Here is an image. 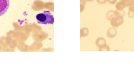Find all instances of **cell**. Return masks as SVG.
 <instances>
[{"instance_id":"cell-1","label":"cell","mask_w":134,"mask_h":72,"mask_svg":"<svg viewBox=\"0 0 134 72\" xmlns=\"http://www.w3.org/2000/svg\"><path fill=\"white\" fill-rule=\"evenodd\" d=\"M36 18L38 23L43 24H53L54 22L53 17L49 11H45L42 13L38 14Z\"/></svg>"},{"instance_id":"cell-2","label":"cell","mask_w":134,"mask_h":72,"mask_svg":"<svg viewBox=\"0 0 134 72\" xmlns=\"http://www.w3.org/2000/svg\"><path fill=\"white\" fill-rule=\"evenodd\" d=\"M10 6V0H0V16L4 15Z\"/></svg>"},{"instance_id":"cell-3","label":"cell","mask_w":134,"mask_h":72,"mask_svg":"<svg viewBox=\"0 0 134 72\" xmlns=\"http://www.w3.org/2000/svg\"><path fill=\"white\" fill-rule=\"evenodd\" d=\"M124 22V17L120 16H115L111 19V24L114 27H118L121 26Z\"/></svg>"},{"instance_id":"cell-4","label":"cell","mask_w":134,"mask_h":72,"mask_svg":"<svg viewBox=\"0 0 134 72\" xmlns=\"http://www.w3.org/2000/svg\"><path fill=\"white\" fill-rule=\"evenodd\" d=\"M125 5L123 3L122 1L120 0V1L118 2L116 4V8L117 10L119 11H122V10H124V9L125 8Z\"/></svg>"},{"instance_id":"cell-5","label":"cell","mask_w":134,"mask_h":72,"mask_svg":"<svg viewBox=\"0 0 134 72\" xmlns=\"http://www.w3.org/2000/svg\"><path fill=\"white\" fill-rule=\"evenodd\" d=\"M128 16L130 18H132L134 17V5L130 6L128 7Z\"/></svg>"},{"instance_id":"cell-6","label":"cell","mask_w":134,"mask_h":72,"mask_svg":"<svg viewBox=\"0 0 134 72\" xmlns=\"http://www.w3.org/2000/svg\"><path fill=\"white\" fill-rule=\"evenodd\" d=\"M117 30L115 28H112L111 29L109 34L110 35L111 38H113L117 35Z\"/></svg>"},{"instance_id":"cell-7","label":"cell","mask_w":134,"mask_h":72,"mask_svg":"<svg viewBox=\"0 0 134 72\" xmlns=\"http://www.w3.org/2000/svg\"><path fill=\"white\" fill-rule=\"evenodd\" d=\"M125 14V12L124 11V10L119 11V10H116L114 12V15L115 16H120L124 17Z\"/></svg>"},{"instance_id":"cell-8","label":"cell","mask_w":134,"mask_h":72,"mask_svg":"<svg viewBox=\"0 0 134 72\" xmlns=\"http://www.w3.org/2000/svg\"><path fill=\"white\" fill-rule=\"evenodd\" d=\"M117 1V0H110V2L112 4H115Z\"/></svg>"}]
</instances>
